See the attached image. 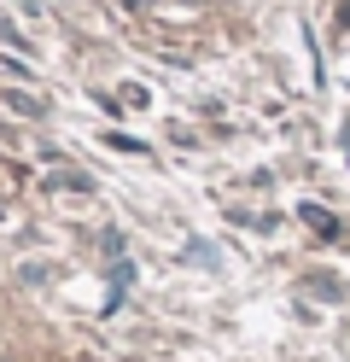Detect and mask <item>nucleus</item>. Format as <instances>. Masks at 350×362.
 <instances>
[{"label": "nucleus", "mask_w": 350, "mask_h": 362, "mask_svg": "<svg viewBox=\"0 0 350 362\" xmlns=\"http://www.w3.org/2000/svg\"><path fill=\"white\" fill-rule=\"evenodd\" d=\"M303 222H315V228H321V234H339V222H333V216H327L321 205H303Z\"/></svg>", "instance_id": "nucleus-1"}]
</instances>
